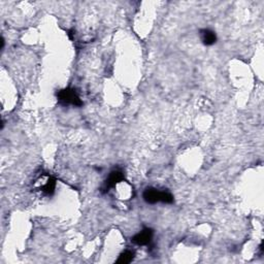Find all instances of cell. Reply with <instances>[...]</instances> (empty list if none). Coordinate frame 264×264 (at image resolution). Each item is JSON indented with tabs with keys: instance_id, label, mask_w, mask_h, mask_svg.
<instances>
[{
	"instance_id": "cell-1",
	"label": "cell",
	"mask_w": 264,
	"mask_h": 264,
	"mask_svg": "<svg viewBox=\"0 0 264 264\" xmlns=\"http://www.w3.org/2000/svg\"><path fill=\"white\" fill-rule=\"evenodd\" d=\"M144 200L149 204H155V203H172L173 202V196L170 192L166 190H160L154 187L146 188L143 193Z\"/></svg>"
},
{
	"instance_id": "cell-2",
	"label": "cell",
	"mask_w": 264,
	"mask_h": 264,
	"mask_svg": "<svg viewBox=\"0 0 264 264\" xmlns=\"http://www.w3.org/2000/svg\"><path fill=\"white\" fill-rule=\"evenodd\" d=\"M33 187L42 196H52L56 189V180L52 175L43 173L36 179Z\"/></svg>"
},
{
	"instance_id": "cell-3",
	"label": "cell",
	"mask_w": 264,
	"mask_h": 264,
	"mask_svg": "<svg viewBox=\"0 0 264 264\" xmlns=\"http://www.w3.org/2000/svg\"><path fill=\"white\" fill-rule=\"evenodd\" d=\"M57 98L62 105H73L82 107L83 101L81 100L77 92L72 88H65L57 93Z\"/></svg>"
},
{
	"instance_id": "cell-4",
	"label": "cell",
	"mask_w": 264,
	"mask_h": 264,
	"mask_svg": "<svg viewBox=\"0 0 264 264\" xmlns=\"http://www.w3.org/2000/svg\"><path fill=\"white\" fill-rule=\"evenodd\" d=\"M124 180H125V174L122 169L116 168V169L112 170L109 174L108 179L103 183V186L101 188L102 193L110 192L113 188H115L119 183H121Z\"/></svg>"
},
{
	"instance_id": "cell-5",
	"label": "cell",
	"mask_w": 264,
	"mask_h": 264,
	"mask_svg": "<svg viewBox=\"0 0 264 264\" xmlns=\"http://www.w3.org/2000/svg\"><path fill=\"white\" fill-rule=\"evenodd\" d=\"M154 236V230L151 228H144L141 232L131 237V242L138 246H149L152 243Z\"/></svg>"
},
{
	"instance_id": "cell-6",
	"label": "cell",
	"mask_w": 264,
	"mask_h": 264,
	"mask_svg": "<svg viewBox=\"0 0 264 264\" xmlns=\"http://www.w3.org/2000/svg\"><path fill=\"white\" fill-rule=\"evenodd\" d=\"M199 35H200V39L204 46H213L217 41V35L210 29H207V28L201 29L199 31Z\"/></svg>"
},
{
	"instance_id": "cell-7",
	"label": "cell",
	"mask_w": 264,
	"mask_h": 264,
	"mask_svg": "<svg viewBox=\"0 0 264 264\" xmlns=\"http://www.w3.org/2000/svg\"><path fill=\"white\" fill-rule=\"evenodd\" d=\"M135 256H136V252L132 251V250H126L124 251L123 253L120 254L118 260H117V263H120V264H128L130 263L132 260L135 259Z\"/></svg>"
}]
</instances>
